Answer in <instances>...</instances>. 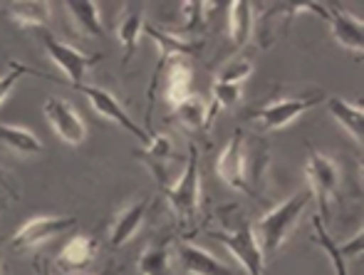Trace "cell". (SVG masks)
I'll return each instance as SVG.
<instances>
[{
	"label": "cell",
	"mask_w": 364,
	"mask_h": 275,
	"mask_svg": "<svg viewBox=\"0 0 364 275\" xmlns=\"http://www.w3.org/2000/svg\"><path fill=\"white\" fill-rule=\"evenodd\" d=\"M228 33L230 43L235 48H243L250 38H253L255 30V18H253V5L250 3H230L228 5Z\"/></svg>",
	"instance_id": "cell-24"
},
{
	"label": "cell",
	"mask_w": 364,
	"mask_h": 275,
	"mask_svg": "<svg viewBox=\"0 0 364 275\" xmlns=\"http://www.w3.org/2000/svg\"><path fill=\"white\" fill-rule=\"evenodd\" d=\"M216 171L233 191H240L250 198H258L263 193L265 174H268V151L260 144L250 154L245 131L235 129L233 136L228 139V144H225V149L220 151Z\"/></svg>",
	"instance_id": "cell-1"
},
{
	"label": "cell",
	"mask_w": 364,
	"mask_h": 275,
	"mask_svg": "<svg viewBox=\"0 0 364 275\" xmlns=\"http://www.w3.org/2000/svg\"><path fill=\"white\" fill-rule=\"evenodd\" d=\"M312 226H315V243L327 253V256H330V263H332V268H335V275H350L347 261L340 256V253H337V246H335V241L330 238V233H327L325 221H322L320 216H315V218H312Z\"/></svg>",
	"instance_id": "cell-28"
},
{
	"label": "cell",
	"mask_w": 364,
	"mask_h": 275,
	"mask_svg": "<svg viewBox=\"0 0 364 275\" xmlns=\"http://www.w3.org/2000/svg\"><path fill=\"white\" fill-rule=\"evenodd\" d=\"M149 206H151V198L144 196V198H139V201H132L129 206L122 208V211L117 213L114 223H112V231H109L112 246L124 248L127 243L139 233L141 223H144V218H146Z\"/></svg>",
	"instance_id": "cell-16"
},
{
	"label": "cell",
	"mask_w": 364,
	"mask_h": 275,
	"mask_svg": "<svg viewBox=\"0 0 364 275\" xmlns=\"http://www.w3.org/2000/svg\"><path fill=\"white\" fill-rule=\"evenodd\" d=\"M213 8H216L213 3H183L181 5L183 23H181V28L171 30V33L173 35H181V38L201 33L203 25H206V13H208V10H213Z\"/></svg>",
	"instance_id": "cell-27"
},
{
	"label": "cell",
	"mask_w": 364,
	"mask_h": 275,
	"mask_svg": "<svg viewBox=\"0 0 364 275\" xmlns=\"http://www.w3.org/2000/svg\"><path fill=\"white\" fill-rule=\"evenodd\" d=\"M228 213L230 216L220 213V228L211 231V236L228 248L230 256L243 266L245 275H265V258L255 241L253 226L245 221L240 208H228Z\"/></svg>",
	"instance_id": "cell-3"
},
{
	"label": "cell",
	"mask_w": 364,
	"mask_h": 275,
	"mask_svg": "<svg viewBox=\"0 0 364 275\" xmlns=\"http://www.w3.org/2000/svg\"><path fill=\"white\" fill-rule=\"evenodd\" d=\"M0 206H3V201H0Z\"/></svg>",
	"instance_id": "cell-36"
},
{
	"label": "cell",
	"mask_w": 364,
	"mask_h": 275,
	"mask_svg": "<svg viewBox=\"0 0 364 275\" xmlns=\"http://www.w3.org/2000/svg\"><path fill=\"white\" fill-rule=\"evenodd\" d=\"M146 28V5L144 3H127L122 10V20L117 25V38H119L122 48H124V65L132 63L139 40Z\"/></svg>",
	"instance_id": "cell-15"
},
{
	"label": "cell",
	"mask_w": 364,
	"mask_h": 275,
	"mask_svg": "<svg viewBox=\"0 0 364 275\" xmlns=\"http://www.w3.org/2000/svg\"><path fill=\"white\" fill-rule=\"evenodd\" d=\"M305 176L307 183H310V193L312 198H317V206H320V213L317 216L325 218L330 213V203L337 198V191H340V166L330 159L322 151L310 149L305 161Z\"/></svg>",
	"instance_id": "cell-7"
},
{
	"label": "cell",
	"mask_w": 364,
	"mask_h": 275,
	"mask_svg": "<svg viewBox=\"0 0 364 275\" xmlns=\"http://www.w3.org/2000/svg\"><path fill=\"white\" fill-rule=\"evenodd\" d=\"M25 75H35V70H30L23 63H8V72L0 75V104L8 99V95L15 90V85L25 77Z\"/></svg>",
	"instance_id": "cell-30"
},
{
	"label": "cell",
	"mask_w": 364,
	"mask_h": 275,
	"mask_svg": "<svg viewBox=\"0 0 364 275\" xmlns=\"http://www.w3.org/2000/svg\"><path fill=\"white\" fill-rule=\"evenodd\" d=\"M173 114L178 117L186 129H193V131H208L211 124H208V104L203 102V97L198 95H191L181 102L178 107H173Z\"/></svg>",
	"instance_id": "cell-26"
},
{
	"label": "cell",
	"mask_w": 364,
	"mask_h": 275,
	"mask_svg": "<svg viewBox=\"0 0 364 275\" xmlns=\"http://www.w3.org/2000/svg\"><path fill=\"white\" fill-rule=\"evenodd\" d=\"M0 191H3V193H8L10 198H18V196H20V193H18V188H15L13 183L8 181V176H5V171H3V169H0Z\"/></svg>",
	"instance_id": "cell-32"
},
{
	"label": "cell",
	"mask_w": 364,
	"mask_h": 275,
	"mask_svg": "<svg viewBox=\"0 0 364 275\" xmlns=\"http://www.w3.org/2000/svg\"><path fill=\"white\" fill-rule=\"evenodd\" d=\"M191 82H193V72H191V63L186 58H173L168 60L164 68L154 70V77L149 82V109H146V119L154 109V102H156V92H161L164 99L171 107H178L186 97H191Z\"/></svg>",
	"instance_id": "cell-6"
},
{
	"label": "cell",
	"mask_w": 364,
	"mask_h": 275,
	"mask_svg": "<svg viewBox=\"0 0 364 275\" xmlns=\"http://www.w3.org/2000/svg\"><path fill=\"white\" fill-rule=\"evenodd\" d=\"M327 109L330 114L335 117L337 124L345 126V131L362 144V136H364V109L362 104H352V102L342 99V97H327Z\"/></svg>",
	"instance_id": "cell-21"
},
{
	"label": "cell",
	"mask_w": 364,
	"mask_h": 275,
	"mask_svg": "<svg viewBox=\"0 0 364 275\" xmlns=\"http://www.w3.org/2000/svg\"><path fill=\"white\" fill-rule=\"evenodd\" d=\"M310 201H312L310 188L297 191L285 198L283 203L273 206L265 216H260L258 221L253 223L255 241H258L265 263H268L270 258H275V253L285 246V241H288L292 228L300 223V216L305 213V208L310 206Z\"/></svg>",
	"instance_id": "cell-2"
},
{
	"label": "cell",
	"mask_w": 364,
	"mask_h": 275,
	"mask_svg": "<svg viewBox=\"0 0 364 275\" xmlns=\"http://www.w3.org/2000/svg\"><path fill=\"white\" fill-rule=\"evenodd\" d=\"M302 10H305V3H300V5H288V3L270 5L268 13L260 18L258 28H255L260 35V45H263V48H270V45L278 40V35H283L285 30H288L290 20L295 18V15H300Z\"/></svg>",
	"instance_id": "cell-20"
},
{
	"label": "cell",
	"mask_w": 364,
	"mask_h": 275,
	"mask_svg": "<svg viewBox=\"0 0 364 275\" xmlns=\"http://www.w3.org/2000/svg\"><path fill=\"white\" fill-rule=\"evenodd\" d=\"M35 275H55V273L50 271L48 261H35Z\"/></svg>",
	"instance_id": "cell-33"
},
{
	"label": "cell",
	"mask_w": 364,
	"mask_h": 275,
	"mask_svg": "<svg viewBox=\"0 0 364 275\" xmlns=\"http://www.w3.org/2000/svg\"><path fill=\"white\" fill-rule=\"evenodd\" d=\"M58 275H73V273H58ZM100 275H112V268H107V271L100 273Z\"/></svg>",
	"instance_id": "cell-34"
},
{
	"label": "cell",
	"mask_w": 364,
	"mask_h": 275,
	"mask_svg": "<svg viewBox=\"0 0 364 275\" xmlns=\"http://www.w3.org/2000/svg\"><path fill=\"white\" fill-rule=\"evenodd\" d=\"M0 275H3V266H0Z\"/></svg>",
	"instance_id": "cell-35"
},
{
	"label": "cell",
	"mask_w": 364,
	"mask_h": 275,
	"mask_svg": "<svg viewBox=\"0 0 364 275\" xmlns=\"http://www.w3.org/2000/svg\"><path fill=\"white\" fill-rule=\"evenodd\" d=\"M75 90L82 92V95H85L87 99H90L92 109H95L100 117H105V119H109V122H114V124H119L122 129H127L129 134L139 136V139L144 141V146L149 144V141H151L149 131L144 129V126L136 124L134 117H129V112L124 109V104H122V102L117 99V97L112 95L109 90L97 87V85H87V82L75 85Z\"/></svg>",
	"instance_id": "cell-9"
},
{
	"label": "cell",
	"mask_w": 364,
	"mask_h": 275,
	"mask_svg": "<svg viewBox=\"0 0 364 275\" xmlns=\"http://www.w3.org/2000/svg\"><path fill=\"white\" fill-rule=\"evenodd\" d=\"M164 196H166L173 216L178 218V226L191 231L198 221V208H201V169H198L196 144H188L186 166L171 186L164 188Z\"/></svg>",
	"instance_id": "cell-4"
},
{
	"label": "cell",
	"mask_w": 364,
	"mask_h": 275,
	"mask_svg": "<svg viewBox=\"0 0 364 275\" xmlns=\"http://www.w3.org/2000/svg\"><path fill=\"white\" fill-rule=\"evenodd\" d=\"M305 10L317 13L325 23H330L332 38H335L342 48L362 55V50H364V23L360 18H355V15L347 13L342 5H335V3H305Z\"/></svg>",
	"instance_id": "cell-8"
},
{
	"label": "cell",
	"mask_w": 364,
	"mask_h": 275,
	"mask_svg": "<svg viewBox=\"0 0 364 275\" xmlns=\"http://www.w3.org/2000/svg\"><path fill=\"white\" fill-rule=\"evenodd\" d=\"M134 154L141 164H146L151 169V174L156 176L161 191L171 186V164H173V156H176V146H173L171 136L154 134L144 149H136Z\"/></svg>",
	"instance_id": "cell-14"
},
{
	"label": "cell",
	"mask_w": 364,
	"mask_h": 275,
	"mask_svg": "<svg viewBox=\"0 0 364 275\" xmlns=\"http://www.w3.org/2000/svg\"><path fill=\"white\" fill-rule=\"evenodd\" d=\"M8 15L20 28H38L45 30L53 18V5L50 3H13L8 5Z\"/></svg>",
	"instance_id": "cell-25"
},
{
	"label": "cell",
	"mask_w": 364,
	"mask_h": 275,
	"mask_svg": "<svg viewBox=\"0 0 364 275\" xmlns=\"http://www.w3.org/2000/svg\"><path fill=\"white\" fill-rule=\"evenodd\" d=\"M45 119L50 122L53 131L70 146H80L87 139V126L85 119L80 117V112L70 104L68 99H60V97H50L43 107Z\"/></svg>",
	"instance_id": "cell-12"
},
{
	"label": "cell",
	"mask_w": 364,
	"mask_h": 275,
	"mask_svg": "<svg viewBox=\"0 0 364 275\" xmlns=\"http://www.w3.org/2000/svg\"><path fill=\"white\" fill-rule=\"evenodd\" d=\"M337 246V253H340L342 258H360L362 256V248H364V233L360 231L357 236H352L347 243H335Z\"/></svg>",
	"instance_id": "cell-31"
},
{
	"label": "cell",
	"mask_w": 364,
	"mask_h": 275,
	"mask_svg": "<svg viewBox=\"0 0 364 275\" xmlns=\"http://www.w3.org/2000/svg\"><path fill=\"white\" fill-rule=\"evenodd\" d=\"M65 10L70 13V20L82 35H87V38H102L105 35L102 13L97 3H65Z\"/></svg>",
	"instance_id": "cell-23"
},
{
	"label": "cell",
	"mask_w": 364,
	"mask_h": 275,
	"mask_svg": "<svg viewBox=\"0 0 364 275\" xmlns=\"http://www.w3.org/2000/svg\"><path fill=\"white\" fill-rule=\"evenodd\" d=\"M43 45H45V50H48L50 60L63 70L65 77H68V82L73 85V87L85 82V75L90 72V68H95V65L102 60V55L82 53L80 48H73V45L63 43V40L45 33V30H43Z\"/></svg>",
	"instance_id": "cell-10"
},
{
	"label": "cell",
	"mask_w": 364,
	"mask_h": 275,
	"mask_svg": "<svg viewBox=\"0 0 364 275\" xmlns=\"http://www.w3.org/2000/svg\"><path fill=\"white\" fill-rule=\"evenodd\" d=\"M144 35L154 38V43L159 45V63L154 70L164 68L168 60L173 58H193V55L201 53V43H193L191 38H181V35H173L171 30H161V28H154V25H146Z\"/></svg>",
	"instance_id": "cell-17"
},
{
	"label": "cell",
	"mask_w": 364,
	"mask_h": 275,
	"mask_svg": "<svg viewBox=\"0 0 364 275\" xmlns=\"http://www.w3.org/2000/svg\"><path fill=\"white\" fill-rule=\"evenodd\" d=\"M253 75V63L245 58H233L228 65H223V70L218 72V82H230V85H240L243 87L245 80Z\"/></svg>",
	"instance_id": "cell-29"
},
{
	"label": "cell",
	"mask_w": 364,
	"mask_h": 275,
	"mask_svg": "<svg viewBox=\"0 0 364 275\" xmlns=\"http://www.w3.org/2000/svg\"><path fill=\"white\" fill-rule=\"evenodd\" d=\"M75 226H77L75 216H33L15 231L10 243L18 251H30V248H38L43 243L53 241L55 236H65Z\"/></svg>",
	"instance_id": "cell-11"
},
{
	"label": "cell",
	"mask_w": 364,
	"mask_h": 275,
	"mask_svg": "<svg viewBox=\"0 0 364 275\" xmlns=\"http://www.w3.org/2000/svg\"><path fill=\"white\" fill-rule=\"evenodd\" d=\"M173 258H176V266L181 268V273L186 275H243L188 241L173 243Z\"/></svg>",
	"instance_id": "cell-13"
},
{
	"label": "cell",
	"mask_w": 364,
	"mask_h": 275,
	"mask_svg": "<svg viewBox=\"0 0 364 275\" xmlns=\"http://www.w3.org/2000/svg\"><path fill=\"white\" fill-rule=\"evenodd\" d=\"M0 144L20 156H33L43 151V141L33 131L18 124H3V122H0Z\"/></svg>",
	"instance_id": "cell-22"
},
{
	"label": "cell",
	"mask_w": 364,
	"mask_h": 275,
	"mask_svg": "<svg viewBox=\"0 0 364 275\" xmlns=\"http://www.w3.org/2000/svg\"><path fill=\"white\" fill-rule=\"evenodd\" d=\"M325 99L322 92H310V95H295V97H275V99L265 102V104L255 107L248 114V119L253 122L258 129L263 131H275L288 126L290 122H295L300 114H305L307 109H312L315 104Z\"/></svg>",
	"instance_id": "cell-5"
},
{
	"label": "cell",
	"mask_w": 364,
	"mask_h": 275,
	"mask_svg": "<svg viewBox=\"0 0 364 275\" xmlns=\"http://www.w3.org/2000/svg\"><path fill=\"white\" fill-rule=\"evenodd\" d=\"M97 241L92 236H75L63 246L58 258L60 273H85L97 258Z\"/></svg>",
	"instance_id": "cell-18"
},
{
	"label": "cell",
	"mask_w": 364,
	"mask_h": 275,
	"mask_svg": "<svg viewBox=\"0 0 364 275\" xmlns=\"http://www.w3.org/2000/svg\"><path fill=\"white\" fill-rule=\"evenodd\" d=\"M173 243H176V238L171 233H166L161 238H154L144 251H141L139 263H136L139 275H171Z\"/></svg>",
	"instance_id": "cell-19"
}]
</instances>
